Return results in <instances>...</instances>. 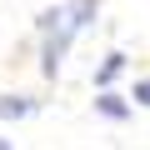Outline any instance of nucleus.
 Returning a JSON list of instances; mask_svg holds the SVG:
<instances>
[{"instance_id":"nucleus-1","label":"nucleus","mask_w":150,"mask_h":150,"mask_svg":"<svg viewBox=\"0 0 150 150\" xmlns=\"http://www.w3.org/2000/svg\"><path fill=\"white\" fill-rule=\"evenodd\" d=\"M40 70L50 75V80H55V75H60V60H65V50H70V40H75V25L65 20V5H50V10H40Z\"/></svg>"},{"instance_id":"nucleus-2","label":"nucleus","mask_w":150,"mask_h":150,"mask_svg":"<svg viewBox=\"0 0 150 150\" xmlns=\"http://www.w3.org/2000/svg\"><path fill=\"white\" fill-rule=\"evenodd\" d=\"M95 10H100V0H70V5H65V20L80 30V25H90V20H95Z\"/></svg>"},{"instance_id":"nucleus-3","label":"nucleus","mask_w":150,"mask_h":150,"mask_svg":"<svg viewBox=\"0 0 150 150\" xmlns=\"http://www.w3.org/2000/svg\"><path fill=\"white\" fill-rule=\"evenodd\" d=\"M120 70H125V55H120V50H110V55L100 60V70H95V85H100V90H110V80H115Z\"/></svg>"},{"instance_id":"nucleus-4","label":"nucleus","mask_w":150,"mask_h":150,"mask_svg":"<svg viewBox=\"0 0 150 150\" xmlns=\"http://www.w3.org/2000/svg\"><path fill=\"white\" fill-rule=\"evenodd\" d=\"M95 110H100L105 120H125V115H130V105H125V100H120L115 90H100V100H95Z\"/></svg>"},{"instance_id":"nucleus-5","label":"nucleus","mask_w":150,"mask_h":150,"mask_svg":"<svg viewBox=\"0 0 150 150\" xmlns=\"http://www.w3.org/2000/svg\"><path fill=\"white\" fill-rule=\"evenodd\" d=\"M30 110H35V100H25V95H0V115H5V120H20Z\"/></svg>"},{"instance_id":"nucleus-6","label":"nucleus","mask_w":150,"mask_h":150,"mask_svg":"<svg viewBox=\"0 0 150 150\" xmlns=\"http://www.w3.org/2000/svg\"><path fill=\"white\" fill-rule=\"evenodd\" d=\"M135 105H150V80H135V95H130Z\"/></svg>"},{"instance_id":"nucleus-7","label":"nucleus","mask_w":150,"mask_h":150,"mask_svg":"<svg viewBox=\"0 0 150 150\" xmlns=\"http://www.w3.org/2000/svg\"><path fill=\"white\" fill-rule=\"evenodd\" d=\"M0 150H10V140H0Z\"/></svg>"}]
</instances>
